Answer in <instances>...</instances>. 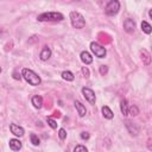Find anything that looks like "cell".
<instances>
[{
  "label": "cell",
  "mask_w": 152,
  "mask_h": 152,
  "mask_svg": "<svg viewBox=\"0 0 152 152\" xmlns=\"http://www.w3.org/2000/svg\"><path fill=\"white\" fill-rule=\"evenodd\" d=\"M21 76L24 77V80L31 84V86H39L42 83V78L31 69H27V68H24L21 70Z\"/></svg>",
  "instance_id": "1"
},
{
  "label": "cell",
  "mask_w": 152,
  "mask_h": 152,
  "mask_svg": "<svg viewBox=\"0 0 152 152\" xmlns=\"http://www.w3.org/2000/svg\"><path fill=\"white\" fill-rule=\"evenodd\" d=\"M38 21H62L64 15L59 12H44L37 17Z\"/></svg>",
  "instance_id": "2"
},
{
  "label": "cell",
  "mask_w": 152,
  "mask_h": 152,
  "mask_svg": "<svg viewBox=\"0 0 152 152\" xmlns=\"http://www.w3.org/2000/svg\"><path fill=\"white\" fill-rule=\"evenodd\" d=\"M69 17H70V21H71L72 27H75V28H83L86 26V19H84V17L81 13H78L76 11H72V12H70Z\"/></svg>",
  "instance_id": "3"
},
{
  "label": "cell",
  "mask_w": 152,
  "mask_h": 152,
  "mask_svg": "<svg viewBox=\"0 0 152 152\" xmlns=\"http://www.w3.org/2000/svg\"><path fill=\"white\" fill-rule=\"evenodd\" d=\"M90 50L91 52L97 57V58H104L106 57V53H107V50L100 45L97 42H91L90 43Z\"/></svg>",
  "instance_id": "4"
},
{
  "label": "cell",
  "mask_w": 152,
  "mask_h": 152,
  "mask_svg": "<svg viewBox=\"0 0 152 152\" xmlns=\"http://www.w3.org/2000/svg\"><path fill=\"white\" fill-rule=\"evenodd\" d=\"M119 10H120V2L118 0H110L109 2H107L104 7V12L107 15H114L119 12Z\"/></svg>",
  "instance_id": "5"
},
{
  "label": "cell",
  "mask_w": 152,
  "mask_h": 152,
  "mask_svg": "<svg viewBox=\"0 0 152 152\" xmlns=\"http://www.w3.org/2000/svg\"><path fill=\"white\" fill-rule=\"evenodd\" d=\"M82 94L83 96L86 97V100L90 103V104H95V101H96V96H95V93L90 89V88H87V87H83L82 88Z\"/></svg>",
  "instance_id": "6"
},
{
  "label": "cell",
  "mask_w": 152,
  "mask_h": 152,
  "mask_svg": "<svg viewBox=\"0 0 152 152\" xmlns=\"http://www.w3.org/2000/svg\"><path fill=\"white\" fill-rule=\"evenodd\" d=\"M10 131L12 134H14L15 137H23L25 134V131L21 126L17 125V124H10Z\"/></svg>",
  "instance_id": "7"
},
{
  "label": "cell",
  "mask_w": 152,
  "mask_h": 152,
  "mask_svg": "<svg viewBox=\"0 0 152 152\" xmlns=\"http://www.w3.org/2000/svg\"><path fill=\"white\" fill-rule=\"evenodd\" d=\"M134 28H135V23L133 21V19H131V18L125 19V21H124V30L126 32L131 33V32L134 31Z\"/></svg>",
  "instance_id": "8"
},
{
  "label": "cell",
  "mask_w": 152,
  "mask_h": 152,
  "mask_svg": "<svg viewBox=\"0 0 152 152\" xmlns=\"http://www.w3.org/2000/svg\"><path fill=\"white\" fill-rule=\"evenodd\" d=\"M74 106H75V108H76V110H77V113H78V115H80L81 118H83V116L87 114V108H86V106H84L83 103H81L80 101H75V102H74Z\"/></svg>",
  "instance_id": "9"
},
{
  "label": "cell",
  "mask_w": 152,
  "mask_h": 152,
  "mask_svg": "<svg viewBox=\"0 0 152 152\" xmlns=\"http://www.w3.org/2000/svg\"><path fill=\"white\" fill-rule=\"evenodd\" d=\"M8 145L12 151H20V148H21V142L19 139H10Z\"/></svg>",
  "instance_id": "10"
},
{
  "label": "cell",
  "mask_w": 152,
  "mask_h": 152,
  "mask_svg": "<svg viewBox=\"0 0 152 152\" xmlns=\"http://www.w3.org/2000/svg\"><path fill=\"white\" fill-rule=\"evenodd\" d=\"M51 50H50V48H48V46H44L43 49H42V51H40V53H39V57H40V59L42 61H48L50 57H51Z\"/></svg>",
  "instance_id": "11"
},
{
  "label": "cell",
  "mask_w": 152,
  "mask_h": 152,
  "mask_svg": "<svg viewBox=\"0 0 152 152\" xmlns=\"http://www.w3.org/2000/svg\"><path fill=\"white\" fill-rule=\"evenodd\" d=\"M80 57H81V61H82L86 65H88V64H90V63L93 62V57H91V55H90L88 51H82L81 55H80Z\"/></svg>",
  "instance_id": "12"
},
{
  "label": "cell",
  "mask_w": 152,
  "mask_h": 152,
  "mask_svg": "<svg viewBox=\"0 0 152 152\" xmlns=\"http://www.w3.org/2000/svg\"><path fill=\"white\" fill-rule=\"evenodd\" d=\"M140 56H141V61H142V63L145 65H148L151 63V56H150V53L145 49L140 50Z\"/></svg>",
  "instance_id": "13"
},
{
  "label": "cell",
  "mask_w": 152,
  "mask_h": 152,
  "mask_svg": "<svg viewBox=\"0 0 152 152\" xmlns=\"http://www.w3.org/2000/svg\"><path fill=\"white\" fill-rule=\"evenodd\" d=\"M31 102H32L33 107L37 108V109L42 108V106H43V99H42V96H39V95H34V96L31 99Z\"/></svg>",
  "instance_id": "14"
},
{
  "label": "cell",
  "mask_w": 152,
  "mask_h": 152,
  "mask_svg": "<svg viewBox=\"0 0 152 152\" xmlns=\"http://www.w3.org/2000/svg\"><path fill=\"white\" fill-rule=\"evenodd\" d=\"M120 109H121V113H122L124 116L129 115V107H128L127 100H121V102H120Z\"/></svg>",
  "instance_id": "15"
},
{
  "label": "cell",
  "mask_w": 152,
  "mask_h": 152,
  "mask_svg": "<svg viewBox=\"0 0 152 152\" xmlns=\"http://www.w3.org/2000/svg\"><path fill=\"white\" fill-rule=\"evenodd\" d=\"M101 112H102V115H103L106 119H113V116H114L113 112L110 110V108H109L108 106H103V107L101 108Z\"/></svg>",
  "instance_id": "16"
},
{
  "label": "cell",
  "mask_w": 152,
  "mask_h": 152,
  "mask_svg": "<svg viewBox=\"0 0 152 152\" xmlns=\"http://www.w3.org/2000/svg\"><path fill=\"white\" fill-rule=\"evenodd\" d=\"M126 127L128 128V131H129V133H131L132 135H138V133H139V129H138V127H135L134 125L132 126V122H129V121H126Z\"/></svg>",
  "instance_id": "17"
},
{
  "label": "cell",
  "mask_w": 152,
  "mask_h": 152,
  "mask_svg": "<svg viewBox=\"0 0 152 152\" xmlns=\"http://www.w3.org/2000/svg\"><path fill=\"white\" fill-rule=\"evenodd\" d=\"M140 26H141L142 32H145L146 34H150V33L152 32V26H151L147 21H145V20H144V21H141V25H140Z\"/></svg>",
  "instance_id": "18"
},
{
  "label": "cell",
  "mask_w": 152,
  "mask_h": 152,
  "mask_svg": "<svg viewBox=\"0 0 152 152\" xmlns=\"http://www.w3.org/2000/svg\"><path fill=\"white\" fill-rule=\"evenodd\" d=\"M61 76H62V78L65 80V81H74V78H75L74 74H72L71 71H69V70L63 71V72L61 74Z\"/></svg>",
  "instance_id": "19"
},
{
  "label": "cell",
  "mask_w": 152,
  "mask_h": 152,
  "mask_svg": "<svg viewBox=\"0 0 152 152\" xmlns=\"http://www.w3.org/2000/svg\"><path fill=\"white\" fill-rule=\"evenodd\" d=\"M30 140H31V142H32L34 146H38V145L40 144V140H39L38 135H36L34 133H31V134H30Z\"/></svg>",
  "instance_id": "20"
},
{
  "label": "cell",
  "mask_w": 152,
  "mask_h": 152,
  "mask_svg": "<svg viewBox=\"0 0 152 152\" xmlns=\"http://www.w3.org/2000/svg\"><path fill=\"white\" fill-rule=\"evenodd\" d=\"M139 114V109H138V107L137 106H131L129 107V115H132V116H135V115H138Z\"/></svg>",
  "instance_id": "21"
},
{
  "label": "cell",
  "mask_w": 152,
  "mask_h": 152,
  "mask_svg": "<svg viewBox=\"0 0 152 152\" xmlns=\"http://www.w3.org/2000/svg\"><path fill=\"white\" fill-rule=\"evenodd\" d=\"M74 152H88V150L83 145H76L75 148H74Z\"/></svg>",
  "instance_id": "22"
},
{
  "label": "cell",
  "mask_w": 152,
  "mask_h": 152,
  "mask_svg": "<svg viewBox=\"0 0 152 152\" xmlns=\"http://www.w3.org/2000/svg\"><path fill=\"white\" fill-rule=\"evenodd\" d=\"M46 122H48V125H49L51 128H57V122H56L52 118H48V119H46Z\"/></svg>",
  "instance_id": "23"
},
{
  "label": "cell",
  "mask_w": 152,
  "mask_h": 152,
  "mask_svg": "<svg viewBox=\"0 0 152 152\" xmlns=\"http://www.w3.org/2000/svg\"><path fill=\"white\" fill-rule=\"evenodd\" d=\"M58 137H59L62 140H64V139L66 138V132H65L64 128H59V129H58Z\"/></svg>",
  "instance_id": "24"
},
{
  "label": "cell",
  "mask_w": 152,
  "mask_h": 152,
  "mask_svg": "<svg viewBox=\"0 0 152 152\" xmlns=\"http://www.w3.org/2000/svg\"><path fill=\"white\" fill-rule=\"evenodd\" d=\"M108 72V66L107 65H101L100 66V74L101 75H106Z\"/></svg>",
  "instance_id": "25"
},
{
  "label": "cell",
  "mask_w": 152,
  "mask_h": 152,
  "mask_svg": "<svg viewBox=\"0 0 152 152\" xmlns=\"http://www.w3.org/2000/svg\"><path fill=\"white\" fill-rule=\"evenodd\" d=\"M80 137H81V139H83V140H88L90 135H89V133H88V132H82Z\"/></svg>",
  "instance_id": "26"
},
{
  "label": "cell",
  "mask_w": 152,
  "mask_h": 152,
  "mask_svg": "<svg viewBox=\"0 0 152 152\" xmlns=\"http://www.w3.org/2000/svg\"><path fill=\"white\" fill-rule=\"evenodd\" d=\"M82 72H83V75H84L86 77H89V75H90V74H89V70H88L87 66H83V68H82Z\"/></svg>",
  "instance_id": "27"
},
{
  "label": "cell",
  "mask_w": 152,
  "mask_h": 152,
  "mask_svg": "<svg viewBox=\"0 0 152 152\" xmlns=\"http://www.w3.org/2000/svg\"><path fill=\"white\" fill-rule=\"evenodd\" d=\"M147 148L150 151H152V139H148L147 140Z\"/></svg>",
  "instance_id": "28"
},
{
  "label": "cell",
  "mask_w": 152,
  "mask_h": 152,
  "mask_svg": "<svg viewBox=\"0 0 152 152\" xmlns=\"http://www.w3.org/2000/svg\"><path fill=\"white\" fill-rule=\"evenodd\" d=\"M13 77H14V78H15V80H20V76H18V74H17V72H15V71H14V72H13Z\"/></svg>",
  "instance_id": "29"
},
{
  "label": "cell",
  "mask_w": 152,
  "mask_h": 152,
  "mask_svg": "<svg viewBox=\"0 0 152 152\" xmlns=\"http://www.w3.org/2000/svg\"><path fill=\"white\" fill-rule=\"evenodd\" d=\"M148 15H150V18L152 19V8H151V10L148 11Z\"/></svg>",
  "instance_id": "30"
}]
</instances>
